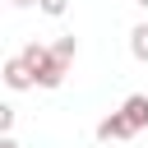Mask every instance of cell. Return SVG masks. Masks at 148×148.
Returning a JSON list of instances; mask_svg holds the SVG:
<instances>
[{
	"mask_svg": "<svg viewBox=\"0 0 148 148\" xmlns=\"http://www.w3.org/2000/svg\"><path fill=\"white\" fill-rule=\"evenodd\" d=\"M0 79H5L9 92H28V88H37V74L23 65V56H9V60L0 65Z\"/></svg>",
	"mask_w": 148,
	"mask_h": 148,
	"instance_id": "6da1fadb",
	"label": "cell"
},
{
	"mask_svg": "<svg viewBox=\"0 0 148 148\" xmlns=\"http://www.w3.org/2000/svg\"><path fill=\"white\" fill-rule=\"evenodd\" d=\"M97 139H102V143H120V139H134V125H130L120 111H106V116L97 120Z\"/></svg>",
	"mask_w": 148,
	"mask_h": 148,
	"instance_id": "7a4b0ae2",
	"label": "cell"
},
{
	"mask_svg": "<svg viewBox=\"0 0 148 148\" xmlns=\"http://www.w3.org/2000/svg\"><path fill=\"white\" fill-rule=\"evenodd\" d=\"M120 116L134 125V134H139V130H148V92H130V97L120 102Z\"/></svg>",
	"mask_w": 148,
	"mask_h": 148,
	"instance_id": "3957f363",
	"label": "cell"
},
{
	"mask_svg": "<svg viewBox=\"0 0 148 148\" xmlns=\"http://www.w3.org/2000/svg\"><path fill=\"white\" fill-rule=\"evenodd\" d=\"M65 74H69V65H65V60H56V56H46V65L37 69V88H60V83H65Z\"/></svg>",
	"mask_w": 148,
	"mask_h": 148,
	"instance_id": "277c9868",
	"label": "cell"
},
{
	"mask_svg": "<svg viewBox=\"0 0 148 148\" xmlns=\"http://www.w3.org/2000/svg\"><path fill=\"white\" fill-rule=\"evenodd\" d=\"M130 56L139 65H148V23H134L130 28Z\"/></svg>",
	"mask_w": 148,
	"mask_h": 148,
	"instance_id": "5b68a950",
	"label": "cell"
},
{
	"mask_svg": "<svg viewBox=\"0 0 148 148\" xmlns=\"http://www.w3.org/2000/svg\"><path fill=\"white\" fill-rule=\"evenodd\" d=\"M18 56H23V65H28L32 74H37V69L46 65V56H51V46H46V42H28V46H23Z\"/></svg>",
	"mask_w": 148,
	"mask_h": 148,
	"instance_id": "8992f818",
	"label": "cell"
},
{
	"mask_svg": "<svg viewBox=\"0 0 148 148\" xmlns=\"http://www.w3.org/2000/svg\"><path fill=\"white\" fill-rule=\"evenodd\" d=\"M51 56L65 60V65H74V56H79V37H56V42H51Z\"/></svg>",
	"mask_w": 148,
	"mask_h": 148,
	"instance_id": "52a82bcc",
	"label": "cell"
},
{
	"mask_svg": "<svg viewBox=\"0 0 148 148\" xmlns=\"http://www.w3.org/2000/svg\"><path fill=\"white\" fill-rule=\"evenodd\" d=\"M37 9H42L46 18H60V14L69 9V0H37Z\"/></svg>",
	"mask_w": 148,
	"mask_h": 148,
	"instance_id": "ba28073f",
	"label": "cell"
},
{
	"mask_svg": "<svg viewBox=\"0 0 148 148\" xmlns=\"http://www.w3.org/2000/svg\"><path fill=\"white\" fill-rule=\"evenodd\" d=\"M14 120H18V111L9 102H0V134H14Z\"/></svg>",
	"mask_w": 148,
	"mask_h": 148,
	"instance_id": "9c48e42d",
	"label": "cell"
},
{
	"mask_svg": "<svg viewBox=\"0 0 148 148\" xmlns=\"http://www.w3.org/2000/svg\"><path fill=\"white\" fill-rule=\"evenodd\" d=\"M0 148H23V143H18L14 134H0Z\"/></svg>",
	"mask_w": 148,
	"mask_h": 148,
	"instance_id": "30bf717a",
	"label": "cell"
},
{
	"mask_svg": "<svg viewBox=\"0 0 148 148\" xmlns=\"http://www.w3.org/2000/svg\"><path fill=\"white\" fill-rule=\"evenodd\" d=\"M9 5H18V9H28V5H37V0H9Z\"/></svg>",
	"mask_w": 148,
	"mask_h": 148,
	"instance_id": "8fae6325",
	"label": "cell"
},
{
	"mask_svg": "<svg viewBox=\"0 0 148 148\" xmlns=\"http://www.w3.org/2000/svg\"><path fill=\"white\" fill-rule=\"evenodd\" d=\"M134 5H139V9H148V0H134Z\"/></svg>",
	"mask_w": 148,
	"mask_h": 148,
	"instance_id": "7c38bea8",
	"label": "cell"
},
{
	"mask_svg": "<svg viewBox=\"0 0 148 148\" xmlns=\"http://www.w3.org/2000/svg\"><path fill=\"white\" fill-rule=\"evenodd\" d=\"M143 148H148V143H143Z\"/></svg>",
	"mask_w": 148,
	"mask_h": 148,
	"instance_id": "4fadbf2b",
	"label": "cell"
}]
</instances>
